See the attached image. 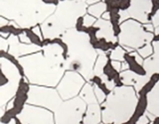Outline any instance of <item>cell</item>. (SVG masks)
<instances>
[{
  "mask_svg": "<svg viewBox=\"0 0 159 124\" xmlns=\"http://www.w3.org/2000/svg\"><path fill=\"white\" fill-rule=\"evenodd\" d=\"M62 40L67 45L65 69L81 73L86 81H91L94 76V64L98 55L91 44L89 35L73 28L63 35Z\"/></svg>",
  "mask_w": 159,
  "mask_h": 124,
  "instance_id": "cell-1",
  "label": "cell"
},
{
  "mask_svg": "<svg viewBox=\"0 0 159 124\" xmlns=\"http://www.w3.org/2000/svg\"><path fill=\"white\" fill-rule=\"evenodd\" d=\"M57 5L43 0H0V15L14 21L19 28L43 24L55 12Z\"/></svg>",
  "mask_w": 159,
  "mask_h": 124,
  "instance_id": "cell-2",
  "label": "cell"
},
{
  "mask_svg": "<svg viewBox=\"0 0 159 124\" xmlns=\"http://www.w3.org/2000/svg\"><path fill=\"white\" fill-rule=\"evenodd\" d=\"M25 77L30 83L43 86H56L64 77V64L37 52L18 59Z\"/></svg>",
  "mask_w": 159,
  "mask_h": 124,
  "instance_id": "cell-3",
  "label": "cell"
},
{
  "mask_svg": "<svg viewBox=\"0 0 159 124\" xmlns=\"http://www.w3.org/2000/svg\"><path fill=\"white\" fill-rule=\"evenodd\" d=\"M88 4L77 0H61L55 12L43 24L41 30L43 37L48 40L63 37L69 30L75 28L80 17L84 16Z\"/></svg>",
  "mask_w": 159,
  "mask_h": 124,
  "instance_id": "cell-4",
  "label": "cell"
},
{
  "mask_svg": "<svg viewBox=\"0 0 159 124\" xmlns=\"http://www.w3.org/2000/svg\"><path fill=\"white\" fill-rule=\"evenodd\" d=\"M136 91L132 86L116 87L102 103V121L106 124H123L130 120L138 103Z\"/></svg>",
  "mask_w": 159,
  "mask_h": 124,
  "instance_id": "cell-5",
  "label": "cell"
},
{
  "mask_svg": "<svg viewBox=\"0 0 159 124\" xmlns=\"http://www.w3.org/2000/svg\"><path fill=\"white\" fill-rule=\"evenodd\" d=\"M153 37V34L146 32L139 22L135 20H126L120 24L118 42L123 47L138 50L142 48L143 45L150 44Z\"/></svg>",
  "mask_w": 159,
  "mask_h": 124,
  "instance_id": "cell-6",
  "label": "cell"
},
{
  "mask_svg": "<svg viewBox=\"0 0 159 124\" xmlns=\"http://www.w3.org/2000/svg\"><path fill=\"white\" fill-rule=\"evenodd\" d=\"M62 103L63 98L57 89L50 86H36V84L29 86L27 92V104L43 107L55 112Z\"/></svg>",
  "mask_w": 159,
  "mask_h": 124,
  "instance_id": "cell-7",
  "label": "cell"
},
{
  "mask_svg": "<svg viewBox=\"0 0 159 124\" xmlns=\"http://www.w3.org/2000/svg\"><path fill=\"white\" fill-rule=\"evenodd\" d=\"M0 66L4 78L7 79V82L0 86V106L4 107L16 94L19 82L21 81V74L17 67L5 57L0 59Z\"/></svg>",
  "mask_w": 159,
  "mask_h": 124,
  "instance_id": "cell-8",
  "label": "cell"
},
{
  "mask_svg": "<svg viewBox=\"0 0 159 124\" xmlns=\"http://www.w3.org/2000/svg\"><path fill=\"white\" fill-rule=\"evenodd\" d=\"M86 111L87 103L80 96L65 100L55 111V124H82Z\"/></svg>",
  "mask_w": 159,
  "mask_h": 124,
  "instance_id": "cell-9",
  "label": "cell"
},
{
  "mask_svg": "<svg viewBox=\"0 0 159 124\" xmlns=\"http://www.w3.org/2000/svg\"><path fill=\"white\" fill-rule=\"evenodd\" d=\"M84 84V78L81 73L68 71L57 86V91L64 100H69L78 96Z\"/></svg>",
  "mask_w": 159,
  "mask_h": 124,
  "instance_id": "cell-10",
  "label": "cell"
},
{
  "mask_svg": "<svg viewBox=\"0 0 159 124\" xmlns=\"http://www.w3.org/2000/svg\"><path fill=\"white\" fill-rule=\"evenodd\" d=\"M17 118L21 124H55L51 110L31 104H25Z\"/></svg>",
  "mask_w": 159,
  "mask_h": 124,
  "instance_id": "cell-11",
  "label": "cell"
},
{
  "mask_svg": "<svg viewBox=\"0 0 159 124\" xmlns=\"http://www.w3.org/2000/svg\"><path fill=\"white\" fill-rule=\"evenodd\" d=\"M153 3L151 0H130V5L127 9L120 10L119 23H123L127 19L132 18L143 24H148V15L151 13Z\"/></svg>",
  "mask_w": 159,
  "mask_h": 124,
  "instance_id": "cell-12",
  "label": "cell"
},
{
  "mask_svg": "<svg viewBox=\"0 0 159 124\" xmlns=\"http://www.w3.org/2000/svg\"><path fill=\"white\" fill-rule=\"evenodd\" d=\"M7 41L9 44L8 53L14 58L17 59L37 52H41L43 50V48H41L36 44H24L22 42H20L19 37L15 36V35H10Z\"/></svg>",
  "mask_w": 159,
  "mask_h": 124,
  "instance_id": "cell-13",
  "label": "cell"
},
{
  "mask_svg": "<svg viewBox=\"0 0 159 124\" xmlns=\"http://www.w3.org/2000/svg\"><path fill=\"white\" fill-rule=\"evenodd\" d=\"M120 78L124 86H133L134 89H135L136 91H139L149 82L150 77H148L147 74H145V76H139L136 73L128 69V71L121 72Z\"/></svg>",
  "mask_w": 159,
  "mask_h": 124,
  "instance_id": "cell-14",
  "label": "cell"
},
{
  "mask_svg": "<svg viewBox=\"0 0 159 124\" xmlns=\"http://www.w3.org/2000/svg\"><path fill=\"white\" fill-rule=\"evenodd\" d=\"M94 28H98V30L96 32V37L98 39H104L108 43H116L117 41V38L114 36V31L112 28L111 23L109 20L98 19L94 23Z\"/></svg>",
  "mask_w": 159,
  "mask_h": 124,
  "instance_id": "cell-15",
  "label": "cell"
},
{
  "mask_svg": "<svg viewBox=\"0 0 159 124\" xmlns=\"http://www.w3.org/2000/svg\"><path fill=\"white\" fill-rule=\"evenodd\" d=\"M147 112L159 117V81L154 84L151 91L147 93Z\"/></svg>",
  "mask_w": 159,
  "mask_h": 124,
  "instance_id": "cell-16",
  "label": "cell"
},
{
  "mask_svg": "<svg viewBox=\"0 0 159 124\" xmlns=\"http://www.w3.org/2000/svg\"><path fill=\"white\" fill-rule=\"evenodd\" d=\"M102 119V115L98 102L89 104L86 114L84 116L83 124H101Z\"/></svg>",
  "mask_w": 159,
  "mask_h": 124,
  "instance_id": "cell-17",
  "label": "cell"
},
{
  "mask_svg": "<svg viewBox=\"0 0 159 124\" xmlns=\"http://www.w3.org/2000/svg\"><path fill=\"white\" fill-rule=\"evenodd\" d=\"M43 54L49 58H52L59 62H65L64 59V50L61 45L57 43H52L45 45L42 50Z\"/></svg>",
  "mask_w": 159,
  "mask_h": 124,
  "instance_id": "cell-18",
  "label": "cell"
},
{
  "mask_svg": "<svg viewBox=\"0 0 159 124\" xmlns=\"http://www.w3.org/2000/svg\"><path fill=\"white\" fill-rule=\"evenodd\" d=\"M143 68L148 77L153 76L154 73H159V54L154 53L150 57L144 60Z\"/></svg>",
  "mask_w": 159,
  "mask_h": 124,
  "instance_id": "cell-19",
  "label": "cell"
},
{
  "mask_svg": "<svg viewBox=\"0 0 159 124\" xmlns=\"http://www.w3.org/2000/svg\"><path fill=\"white\" fill-rule=\"evenodd\" d=\"M80 97H81L88 105L89 104H92V103L98 102L96 94H94L93 86H92L89 83H86L84 86L81 92H80Z\"/></svg>",
  "mask_w": 159,
  "mask_h": 124,
  "instance_id": "cell-20",
  "label": "cell"
},
{
  "mask_svg": "<svg viewBox=\"0 0 159 124\" xmlns=\"http://www.w3.org/2000/svg\"><path fill=\"white\" fill-rule=\"evenodd\" d=\"M98 51V59L94 64V69L93 72L94 74L97 77H101L102 74H103V68L106 67V64L107 63V57L104 52H102V50H97Z\"/></svg>",
  "mask_w": 159,
  "mask_h": 124,
  "instance_id": "cell-21",
  "label": "cell"
},
{
  "mask_svg": "<svg viewBox=\"0 0 159 124\" xmlns=\"http://www.w3.org/2000/svg\"><path fill=\"white\" fill-rule=\"evenodd\" d=\"M106 10H107V4L104 2H98L89 6L88 12L89 15H92L93 17L101 18L102 17L103 13H106Z\"/></svg>",
  "mask_w": 159,
  "mask_h": 124,
  "instance_id": "cell-22",
  "label": "cell"
},
{
  "mask_svg": "<svg viewBox=\"0 0 159 124\" xmlns=\"http://www.w3.org/2000/svg\"><path fill=\"white\" fill-rule=\"evenodd\" d=\"M124 54L125 51L120 47L117 46L114 50H112L111 53V58L112 61H119V62H125L124 61Z\"/></svg>",
  "mask_w": 159,
  "mask_h": 124,
  "instance_id": "cell-23",
  "label": "cell"
},
{
  "mask_svg": "<svg viewBox=\"0 0 159 124\" xmlns=\"http://www.w3.org/2000/svg\"><path fill=\"white\" fill-rule=\"evenodd\" d=\"M153 47L151 46L150 44H147V45H145V46H143L142 48H139L138 50H137V53L140 55V56L142 57V58H148V57H150L151 55H153L152 53H153Z\"/></svg>",
  "mask_w": 159,
  "mask_h": 124,
  "instance_id": "cell-24",
  "label": "cell"
},
{
  "mask_svg": "<svg viewBox=\"0 0 159 124\" xmlns=\"http://www.w3.org/2000/svg\"><path fill=\"white\" fill-rule=\"evenodd\" d=\"M93 91H94V94H96L98 103H103L104 101H106V99H107L106 93L102 91V88L98 87V86L94 84V86H93Z\"/></svg>",
  "mask_w": 159,
  "mask_h": 124,
  "instance_id": "cell-25",
  "label": "cell"
},
{
  "mask_svg": "<svg viewBox=\"0 0 159 124\" xmlns=\"http://www.w3.org/2000/svg\"><path fill=\"white\" fill-rule=\"evenodd\" d=\"M97 22V20H96V17H93L92 16V15H89V14H86L84 16V20H83V25H84V27H91L93 26V25H94V23Z\"/></svg>",
  "mask_w": 159,
  "mask_h": 124,
  "instance_id": "cell-26",
  "label": "cell"
},
{
  "mask_svg": "<svg viewBox=\"0 0 159 124\" xmlns=\"http://www.w3.org/2000/svg\"><path fill=\"white\" fill-rule=\"evenodd\" d=\"M9 44L7 40H5L3 37L0 38V49L2 52H8L9 51Z\"/></svg>",
  "mask_w": 159,
  "mask_h": 124,
  "instance_id": "cell-27",
  "label": "cell"
},
{
  "mask_svg": "<svg viewBox=\"0 0 159 124\" xmlns=\"http://www.w3.org/2000/svg\"><path fill=\"white\" fill-rule=\"evenodd\" d=\"M149 120H150V119H149L147 113L145 112L143 115H141L140 117H139L136 124H149Z\"/></svg>",
  "mask_w": 159,
  "mask_h": 124,
  "instance_id": "cell-28",
  "label": "cell"
},
{
  "mask_svg": "<svg viewBox=\"0 0 159 124\" xmlns=\"http://www.w3.org/2000/svg\"><path fill=\"white\" fill-rule=\"evenodd\" d=\"M151 22H152V25L155 28L159 27V10H157L156 13L153 15L152 18H151Z\"/></svg>",
  "mask_w": 159,
  "mask_h": 124,
  "instance_id": "cell-29",
  "label": "cell"
},
{
  "mask_svg": "<svg viewBox=\"0 0 159 124\" xmlns=\"http://www.w3.org/2000/svg\"><path fill=\"white\" fill-rule=\"evenodd\" d=\"M18 37H19L20 42H22L24 44H32L31 41H30V39L27 37V34L26 33H21Z\"/></svg>",
  "mask_w": 159,
  "mask_h": 124,
  "instance_id": "cell-30",
  "label": "cell"
},
{
  "mask_svg": "<svg viewBox=\"0 0 159 124\" xmlns=\"http://www.w3.org/2000/svg\"><path fill=\"white\" fill-rule=\"evenodd\" d=\"M129 55H130V56H133L134 58H135V61L137 62V64H139L140 66H143V63H144L143 58L138 53H130Z\"/></svg>",
  "mask_w": 159,
  "mask_h": 124,
  "instance_id": "cell-31",
  "label": "cell"
},
{
  "mask_svg": "<svg viewBox=\"0 0 159 124\" xmlns=\"http://www.w3.org/2000/svg\"><path fill=\"white\" fill-rule=\"evenodd\" d=\"M41 28L40 27H38V26H35L33 29H32V31H33V33L36 35L37 37H39L40 38V40H42L43 39V33H42V30H40Z\"/></svg>",
  "mask_w": 159,
  "mask_h": 124,
  "instance_id": "cell-32",
  "label": "cell"
},
{
  "mask_svg": "<svg viewBox=\"0 0 159 124\" xmlns=\"http://www.w3.org/2000/svg\"><path fill=\"white\" fill-rule=\"evenodd\" d=\"M121 64H122L121 62H119V61H111V66L116 72L121 71Z\"/></svg>",
  "mask_w": 159,
  "mask_h": 124,
  "instance_id": "cell-33",
  "label": "cell"
},
{
  "mask_svg": "<svg viewBox=\"0 0 159 124\" xmlns=\"http://www.w3.org/2000/svg\"><path fill=\"white\" fill-rule=\"evenodd\" d=\"M104 84H106V86H107V88L108 89V91H111L116 88V82H114L112 79H111V81H107Z\"/></svg>",
  "mask_w": 159,
  "mask_h": 124,
  "instance_id": "cell-34",
  "label": "cell"
},
{
  "mask_svg": "<svg viewBox=\"0 0 159 124\" xmlns=\"http://www.w3.org/2000/svg\"><path fill=\"white\" fill-rule=\"evenodd\" d=\"M10 23V21H9V20L8 19H6V18H5V17H0V27H4L5 26V25H8Z\"/></svg>",
  "mask_w": 159,
  "mask_h": 124,
  "instance_id": "cell-35",
  "label": "cell"
},
{
  "mask_svg": "<svg viewBox=\"0 0 159 124\" xmlns=\"http://www.w3.org/2000/svg\"><path fill=\"white\" fill-rule=\"evenodd\" d=\"M152 47H153V50H154V53L159 54V41H154L152 43Z\"/></svg>",
  "mask_w": 159,
  "mask_h": 124,
  "instance_id": "cell-36",
  "label": "cell"
},
{
  "mask_svg": "<svg viewBox=\"0 0 159 124\" xmlns=\"http://www.w3.org/2000/svg\"><path fill=\"white\" fill-rule=\"evenodd\" d=\"M129 69V64L126 63V62H122V64H121V71L124 72V71H128Z\"/></svg>",
  "mask_w": 159,
  "mask_h": 124,
  "instance_id": "cell-37",
  "label": "cell"
},
{
  "mask_svg": "<svg viewBox=\"0 0 159 124\" xmlns=\"http://www.w3.org/2000/svg\"><path fill=\"white\" fill-rule=\"evenodd\" d=\"M144 27H145V29L147 30V31H149V32H152L153 30H154V26H153V25H151V24H145V25H144Z\"/></svg>",
  "mask_w": 159,
  "mask_h": 124,
  "instance_id": "cell-38",
  "label": "cell"
},
{
  "mask_svg": "<svg viewBox=\"0 0 159 124\" xmlns=\"http://www.w3.org/2000/svg\"><path fill=\"white\" fill-rule=\"evenodd\" d=\"M13 105H14V99H12V100H10V101L6 104V109H7V110H9V109H12V108H13Z\"/></svg>",
  "mask_w": 159,
  "mask_h": 124,
  "instance_id": "cell-39",
  "label": "cell"
},
{
  "mask_svg": "<svg viewBox=\"0 0 159 124\" xmlns=\"http://www.w3.org/2000/svg\"><path fill=\"white\" fill-rule=\"evenodd\" d=\"M101 0H87V4L89 5H93V4H96V3H98Z\"/></svg>",
  "mask_w": 159,
  "mask_h": 124,
  "instance_id": "cell-40",
  "label": "cell"
},
{
  "mask_svg": "<svg viewBox=\"0 0 159 124\" xmlns=\"http://www.w3.org/2000/svg\"><path fill=\"white\" fill-rule=\"evenodd\" d=\"M99 78H101V79H102V82L103 83H106V82H107L108 81V78H107V76H106V74H104V73H103V74H102V76H101V77H99Z\"/></svg>",
  "mask_w": 159,
  "mask_h": 124,
  "instance_id": "cell-41",
  "label": "cell"
},
{
  "mask_svg": "<svg viewBox=\"0 0 159 124\" xmlns=\"http://www.w3.org/2000/svg\"><path fill=\"white\" fill-rule=\"evenodd\" d=\"M102 19H104V20H109V13H108V12L103 13V15H102Z\"/></svg>",
  "mask_w": 159,
  "mask_h": 124,
  "instance_id": "cell-42",
  "label": "cell"
},
{
  "mask_svg": "<svg viewBox=\"0 0 159 124\" xmlns=\"http://www.w3.org/2000/svg\"><path fill=\"white\" fill-rule=\"evenodd\" d=\"M0 34H1V37H8L9 36V34L8 33H3V32H1V33H0Z\"/></svg>",
  "mask_w": 159,
  "mask_h": 124,
  "instance_id": "cell-43",
  "label": "cell"
},
{
  "mask_svg": "<svg viewBox=\"0 0 159 124\" xmlns=\"http://www.w3.org/2000/svg\"><path fill=\"white\" fill-rule=\"evenodd\" d=\"M8 124H15V120L14 119H11V120L8 122Z\"/></svg>",
  "mask_w": 159,
  "mask_h": 124,
  "instance_id": "cell-44",
  "label": "cell"
},
{
  "mask_svg": "<svg viewBox=\"0 0 159 124\" xmlns=\"http://www.w3.org/2000/svg\"><path fill=\"white\" fill-rule=\"evenodd\" d=\"M155 34L156 35H159V27L155 28Z\"/></svg>",
  "mask_w": 159,
  "mask_h": 124,
  "instance_id": "cell-45",
  "label": "cell"
},
{
  "mask_svg": "<svg viewBox=\"0 0 159 124\" xmlns=\"http://www.w3.org/2000/svg\"><path fill=\"white\" fill-rule=\"evenodd\" d=\"M77 1H79V2H84V3H87V0H77Z\"/></svg>",
  "mask_w": 159,
  "mask_h": 124,
  "instance_id": "cell-46",
  "label": "cell"
},
{
  "mask_svg": "<svg viewBox=\"0 0 159 124\" xmlns=\"http://www.w3.org/2000/svg\"><path fill=\"white\" fill-rule=\"evenodd\" d=\"M1 124H3V123H1Z\"/></svg>",
  "mask_w": 159,
  "mask_h": 124,
  "instance_id": "cell-47",
  "label": "cell"
},
{
  "mask_svg": "<svg viewBox=\"0 0 159 124\" xmlns=\"http://www.w3.org/2000/svg\"><path fill=\"white\" fill-rule=\"evenodd\" d=\"M150 124H152V123H150Z\"/></svg>",
  "mask_w": 159,
  "mask_h": 124,
  "instance_id": "cell-48",
  "label": "cell"
}]
</instances>
